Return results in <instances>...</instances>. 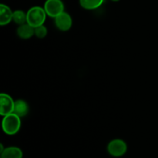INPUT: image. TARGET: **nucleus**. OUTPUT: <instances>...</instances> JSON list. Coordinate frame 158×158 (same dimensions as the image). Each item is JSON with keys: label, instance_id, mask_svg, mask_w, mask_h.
I'll list each match as a JSON object with an SVG mask.
<instances>
[{"label": "nucleus", "instance_id": "obj_1", "mask_svg": "<svg viewBox=\"0 0 158 158\" xmlns=\"http://www.w3.org/2000/svg\"><path fill=\"white\" fill-rule=\"evenodd\" d=\"M2 127L7 135H15L21 127V117L14 113L5 116L2 122Z\"/></svg>", "mask_w": 158, "mask_h": 158}, {"label": "nucleus", "instance_id": "obj_2", "mask_svg": "<svg viewBox=\"0 0 158 158\" xmlns=\"http://www.w3.org/2000/svg\"><path fill=\"white\" fill-rule=\"evenodd\" d=\"M26 16H27L26 23L32 26V27L36 28L43 25V23L46 21L47 14L44 8H42L40 6H33L26 12Z\"/></svg>", "mask_w": 158, "mask_h": 158}, {"label": "nucleus", "instance_id": "obj_3", "mask_svg": "<svg viewBox=\"0 0 158 158\" xmlns=\"http://www.w3.org/2000/svg\"><path fill=\"white\" fill-rule=\"evenodd\" d=\"M107 151L113 157H121L126 154L127 151V145L126 142L121 139H114L108 143Z\"/></svg>", "mask_w": 158, "mask_h": 158}, {"label": "nucleus", "instance_id": "obj_4", "mask_svg": "<svg viewBox=\"0 0 158 158\" xmlns=\"http://www.w3.org/2000/svg\"><path fill=\"white\" fill-rule=\"evenodd\" d=\"M44 9L47 15L55 19L64 12V4L62 0H46L44 4Z\"/></svg>", "mask_w": 158, "mask_h": 158}, {"label": "nucleus", "instance_id": "obj_5", "mask_svg": "<svg viewBox=\"0 0 158 158\" xmlns=\"http://www.w3.org/2000/svg\"><path fill=\"white\" fill-rule=\"evenodd\" d=\"M15 101L11 96L6 94H0V115L5 117L14 112Z\"/></svg>", "mask_w": 158, "mask_h": 158}, {"label": "nucleus", "instance_id": "obj_6", "mask_svg": "<svg viewBox=\"0 0 158 158\" xmlns=\"http://www.w3.org/2000/svg\"><path fill=\"white\" fill-rule=\"evenodd\" d=\"M55 25L59 30L66 32L72 27L73 19L69 13L63 12L55 18Z\"/></svg>", "mask_w": 158, "mask_h": 158}, {"label": "nucleus", "instance_id": "obj_7", "mask_svg": "<svg viewBox=\"0 0 158 158\" xmlns=\"http://www.w3.org/2000/svg\"><path fill=\"white\" fill-rule=\"evenodd\" d=\"M17 35L23 40H28L35 35V28L27 23L19 26L16 30Z\"/></svg>", "mask_w": 158, "mask_h": 158}, {"label": "nucleus", "instance_id": "obj_8", "mask_svg": "<svg viewBox=\"0 0 158 158\" xmlns=\"http://www.w3.org/2000/svg\"><path fill=\"white\" fill-rule=\"evenodd\" d=\"M13 12L5 4L0 5V25L6 26L12 21Z\"/></svg>", "mask_w": 158, "mask_h": 158}, {"label": "nucleus", "instance_id": "obj_9", "mask_svg": "<svg viewBox=\"0 0 158 158\" xmlns=\"http://www.w3.org/2000/svg\"><path fill=\"white\" fill-rule=\"evenodd\" d=\"M29 111V106L28 103L23 100H17L15 101L14 114L19 117H26Z\"/></svg>", "mask_w": 158, "mask_h": 158}, {"label": "nucleus", "instance_id": "obj_10", "mask_svg": "<svg viewBox=\"0 0 158 158\" xmlns=\"http://www.w3.org/2000/svg\"><path fill=\"white\" fill-rule=\"evenodd\" d=\"M1 158H23V151L17 147H9L1 153Z\"/></svg>", "mask_w": 158, "mask_h": 158}, {"label": "nucleus", "instance_id": "obj_11", "mask_svg": "<svg viewBox=\"0 0 158 158\" xmlns=\"http://www.w3.org/2000/svg\"><path fill=\"white\" fill-rule=\"evenodd\" d=\"M104 0H80L81 7L87 10H94L98 9L103 5Z\"/></svg>", "mask_w": 158, "mask_h": 158}, {"label": "nucleus", "instance_id": "obj_12", "mask_svg": "<svg viewBox=\"0 0 158 158\" xmlns=\"http://www.w3.org/2000/svg\"><path fill=\"white\" fill-rule=\"evenodd\" d=\"M12 21L15 23V24L23 25L24 23H26L27 21V16H26V13L23 12V10H15L13 12V15H12Z\"/></svg>", "mask_w": 158, "mask_h": 158}, {"label": "nucleus", "instance_id": "obj_13", "mask_svg": "<svg viewBox=\"0 0 158 158\" xmlns=\"http://www.w3.org/2000/svg\"><path fill=\"white\" fill-rule=\"evenodd\" d=\"M48 30L47 28L44 26V25H42V26H38V27L35 28V35L37 38L40 39H43L47 35Z\"/></svg>", "mask_w": 158, "mask_h": 158}, {"label": "nucleus", "instance_id": "obj_14", "mask_svg": "<svg viewBox=\"0 0 158 158\" xmlns=\"http://www.w3.org/2000/svg\"><path fill=\"white\" fill-rule=\"evenodd\" d=\"M112 1H114V2H118V1H120V0H112Z\"/></svg>", "mask_w": 158, "mask_h": 158}]
</instances>
